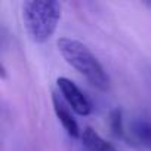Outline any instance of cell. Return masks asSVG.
Segmentation results:
<instances>
[{
	"label": "cell",
	"mask_w": 151,
	"mask_h": 151,
	"mask_svg": "<svg viewBox=\"0 0 151 151\" xmlns=\"http://www.w3.org/2000/svg\"><path fill=\"white\" fill-rule=\"evenodd\" d=\"M145 5H147V6H150V8H151V2H145Z\"/></svg>",
	"instance_id": "8"
},
{
	"label": "cell",
	"mask_w": 151,
	"mask_h": 151,
	"mask_svg": "<svg viewBox=\"0 0 151 151\" xmlns=\"http://www.w3.org/2000/svg\"><path fill=\"white\" fill-rule=\"evenodd\" d=\"M82 142L88 151H119L110 142H107L99 133H96L92 127H86L82 130Z\"/></svg>",
	"instance_id": "5"
},
{
	"label": "cell",
	"mask_w": 151,
	"mask_h": 151,
	"mask_svg": "<svg viewBox=\"0 0 151 151\" xmlns=\"http://www.w3.org/2000/svg\"><path fill=\"white\" fill-rule=\"evenodd\" d=\"M53 110H55V114L59 120V123L62 124L64 130L74 139H77V138H82V130L77 124V122H76V119L71 116V113L67 110V107L56 98L53 96Z\"/></svg>",
	"instance_id": "4"
},
{
	"label": "cell",
	"mask_w": 151,
	"mask_h": 151,
	"mask_svg": "<svg viewBox=\"0 0 151 151\" xmlns=\"http://www.w3.org/2000/svg\"><path fill=\"white\" fill-rule=\"evenodd\" d=\"M110 130L116 138H122L124 133L123 114H122V110H119V108H116L110 113Z\"/></svg>",
	"instance_id": "7"
},
{
	"label": "cell",
	"mask_w": 151,
	"mask_h": 151,
	"mask_svg": "<svg viewBox=\"0 0 151 151\" xmlns=\"http://www.w3.org/2000/svg\"><path fill=\"white\" fill-rule=\"evenodd\" d=\"M56 85L59 88L61 95L67 101V104L71 107L74 113H77L79 116H89L92 111V105L86 95L79 89V86L76 85L73 80L67 77H58Z\"/></svg>",
	"instance_id": "3"
},
{
	"label": "cell",
	"mask_w": 151,
	"mask_h": 151,
	"mask_svg": "<svg viewBox=\"0 0 151 151\" xmlns=\"http://www.w3.org/2000/svg\"><path fill=\"white\" fill-rule=\"evenodd\" d=\"M61 3L56 0H27L22 5V21L31 42L46 43L61 19Z\"/></svg>",
	"instance_id": "2"
},
{
	"label": "cell",
	"mask_w": 151,
	"mask_h": 151,
	"mask_svg": "<svg viewBox=\"0 0 151 151\" xmlns=\"http://www.w3.org/2000/svg\"><path fill=\"white\" fill-rule=\"evenodd\" d=\"M58 50L62 55V58L77 71L96 89L105 92L110 88V79L101 65V62L96 59V56L89 50V47L70 37H61L58 40Z\"/></svg>",
	"instance_id": "1"
},
{
	"label": "cell",
	"mask_w": 151,
	"mask_h": 151,
	"mask_svg": "<svg viewBox=\"0 0 151 151\" xmlns=\"http://www.w3.org/2000/svg\"><path fill=\"white\" fill-rule=\"evenodd\" d=\"M130 135L136 144L141 147L151 150V122L138 119L130 123Z\"/></svg>",
	"instance_id": "6"
}]
</instances>
